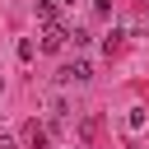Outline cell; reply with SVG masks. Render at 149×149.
<instances>
[{"label": "cell", "mask_w": 149, "mask_h": 149, "mask_svg": "<svg viewBox=\"0 0 149 149\" xmlns=\"http://www.w3.org/2000/svg\"><path fill=\"white\" fill-rule=\"evenodd\" d=\"M65 42H70V28H61V23H47V28H42V51H47V56H56Z\"/></svg>", "instance_id": "obj_1"}, {"label": "cell", "mask_w": 149, "mask_h": 149, "mask_svg": "<svg viewBox=\"0 0 149 149\" xmlns=\"http://www.w3.org/2000/svg\"><path fill=\"white\" fill-rule=\"evenodd\" d=\"M88 79H93L88 61H74V65H65V70H61V84H88Z\"/></svg>", "instance_id": "obj_2"}, {"label": "cell", "mask_w": 149, "mask_h": 149, "mask_svg": "<svg viewBox=\"0 0 149 149\" xmlns=\"http://www.w3.org/2000/svg\"><path fill=\"white\" fill-rule=\"evenodd\" d=\"M23 144H28V149H47V126L28 121V126H23Z\"/></svg>", "instance_id": "obj_3"}, {"label": "cell", "mask_w": 149, "mask_h": 149, "mask_svg": "<svg viewBox=\"0 0 149 149\" xmlns=\"http://www.w3.org/2000/svg\"><path fill=\"white\" fill-rule=\"evenodd\" d=\"M126 126H130V130H149V112H144V107H130V112H126Z\"/></svg>", "instance_id": "obj_4"}, {"label": "cell", "mask_w": 149, "mask_h": 149, "mask_svg": "<svg viewBox=\"0 0 149 149\" xmlns=\"http://www.w3.org/2000/svg\"><path fill=\"white\" fill-rule=\"evenodd\" d=\"M37 19H42V23H56V5H51V0H37Z\"/></svg>", "instance_id": "obj_5"}, {"label": "cell", "mask_w": 149, "mask_h": 149, "mask_svg": "<svg viewBox=\"0 0 149 149\" xmlns=\"http://www.w3.org/2000/svg\"><path fill=\"white\" fill-rule=\"evenodd\" d=\"M93 5H98V9H102V14H107V9H112V0H93Z\"/></svg>", "instance_id": "obj_6"}, {"label": "cell", "mask_w": 149, "mask_h": 149, "mask_svg": "<svg viewBox=\"0 0 149 149\" xmlns=\"http://www.w3.org/2000/svg\"><path fill=\"white\" fill-rule=\"evenodd\" d=\"M0 149H14V140H5V135H0Z\"/></svg>", "instance_id": "obj_7"}]
</instances>
